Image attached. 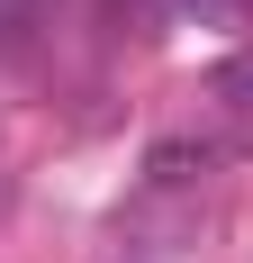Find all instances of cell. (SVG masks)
Segmentation results:
<instances>
[{
	"label": "cell",
	"mask_w": 253,
	"mask_h": 263,
	"mask_svg": "<svg viewBox=\"0 0 253 263\" xmlns=\"http://www.w3.org/2000/svg\"><path fill=\"white\" fill-rule=\"evenodd\" d=\"M190 18H208V27H244L253 18V0H181Z\"/></svg>",
	"instance_id": "3"
},
{
	"label": "cell",
	"mask_w": 253,
	"mask_h": 263,
	"mask_svg": "<svg viewBox=\"0 0 253 263\" xmlns=\"http://www.w3.org/2000/svg\"><path fill=\"white\" fill-rule=\"evenodd\" d=\"M208 163H217V145H208V136H163V145L145 155V182H163V191H172V182H199Z\"/></svg>",
	"instance_id": "1"
},
{
	"label": "cell",
	"mask_w": 253,
	"mask_h": 263,
	"mask_svg": "<svg viewBox=\"0 0 253 263\" xmlns=\"http://www.w3.org/2000/svg\"><path fill=\"white\" fill-rule=\"evenodd\" d=\"M217 100L253 109V54H226V64H217Z\"/></svg>",
	"instance_id": "2"
}]
</instances>
